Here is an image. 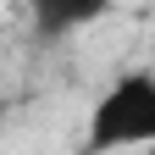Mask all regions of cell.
I'll list each match as a JSON object with an SVG mask.
<instances>
[{"instance_id":"obj_1","label":"cell","mask_w":155,"mask_h":155,"mask_svg":"<svg viewBox=\"0 0 155 155\" xmlns=\"http://www.w3.org/2000/svg\"><path fill=\"white\" fill-rule=\"evenodd\" d=\"M144 144H155V72L127 67L89 105L78 155H122V150H144Z\"/></svg>"},{"instance_id":"obj_2","label":"cell","mask_w":155,"mask_h":155,"mask_svg":"<svg viewBox=\"0 0 155 155\" xmlns=\"http://www.w3.org/2000/svg\"><path fill=\"white\" fill-rule=\"evenodd\" d=\"M116 0H28V28L39 45H61V39L94 28L100 17H111Z\"/></svg>"},{"instance_id":"obj_3","label":"cell","mask_w":155,"mask_h":155,"mask_svg":"<svg viewBox=\"0 0 155 155\" xmlns=\"http://www.w3.org/2000/svg\"><path fill=\"white\" fill-rule=\"evenodd\" d=\"M144 155H155V144H144Z\"/></svg>"}]
</instances>
